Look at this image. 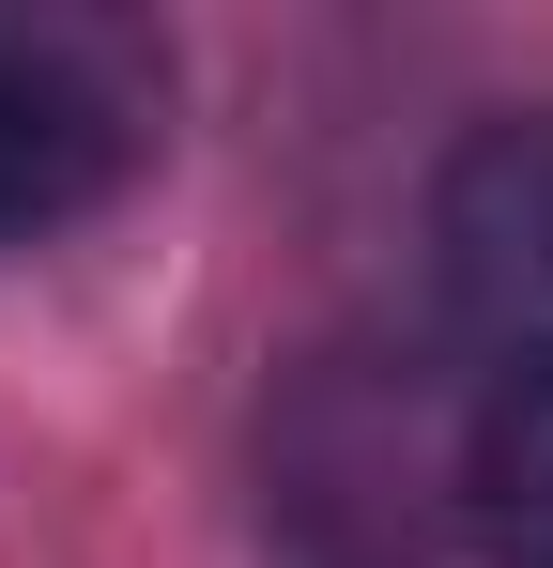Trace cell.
Listing matches in <instances>:
<instances>
[{
    "label": "cell",
    "instance_id": "1",
    "mask_svg": "<svg viewBox=\"0 0 553 568\" xmlns=\"http://www.w3.org/2000/svg\"><path fill=\"white\" fill-rule=\"evenodd\" d=\"M154 154V47L78 0H0V246L62 231Z\"/></svg>",
    "mask_w": 553,
    "mask_h": 568
},
{
    "label": "cell",
    "instance_id": "2",
    "mask_svg": "<svg viewBox=\"0 0 553 568\" xmlns=\"http://www.w3.org/2000/svg\"><path fill=\"white\" fill-rule=\"evenodd\" d=\"M431 246H446V292L492 323V338L553 354V108L461 139L446 200H431Z\"/></svg>",
    "mask_w": 553,
    "mask_h": 568
},
{
    "label": "cell",
    "instance_id": "3",
    "mask_svg": "<svg viewBox=\"0 0 553 568\" xmlns=\"http://www.w3.org/2000/svg\"><path fill=\"white\" fill-rule=\"evenodd\" d=\"M476 523L507 568H553V354H523L476 415Z\"/></svg>",
    "mask_w": 553,
    "mask_h": 568
}]
</instances>
